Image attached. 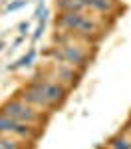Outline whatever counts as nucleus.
<instances>
[{"label": "nucleus", "mask_w": 131, "mask_h": 149, "mask_svg": "<svg viewBox=\"0 0 131 149\" xmlns=\"http://www.w3.org/2000/svg\"><path fill=\"white\" fill-rule=\"evenodd\" d=\"M56 30H68L97 42L105 32V18L94 12H58L54 20Z\"/></svg>", "instance_id": "obj_1"}, {"label": "nucleus", "mask_w": 131, "mask_h": 149, "mask_svg": "<svg viewBox=\"0 0 131 149\" xmlns=\"http://www.w3.org/2000/svg\"><path fill=\"white\" fill-rule=\"evenodd\" d=\"M89 48L94 46H82V44H62V46H52L46 52V56L58 64H66L71 68L85 72L91 64V54Z\"/></svg>", "instance_id": "obj_2"}, {"label": "nucleus", "mask_w": 131, "mask_h": 149, "mask_svg": "<svg viewBox=\"0 0 131 149\" xmlns=\"http://www.w3.org/2000/svg\"><path fill=\"white\" fill-rule=\"evenodd\" d=\"M0 113L8 115L16 121H22V123H30V125H38V127H44L50 119V115L44 113V111H38L36 107L28 105V103L20 100L16 93L8 97L6 102L0 105Z\"/></svg>", "instance_id": "obj_3"}, {"label": "nucleus", "mask_w": 131, "mask_h": 149, "mask_svg": "<svg viewBox=\"0 0 131 149\" xmlns=\"http://www.w3.org/2000/svg\"><path fill=\"white\" fill-rule=\"evenodd\" d=\"M30 88H34L38 93H42L44 97H46L50 103H54L56 107H60L62 103L68 100V95H70V88H66L64 84H60V81H54L46 78V76H42V74H34L30 80L26 81Z\"/></svg>", "instance_id": "obj_4"}, {"label": "nucleus", "mask_w": 131, "mask_h": 149, "mask_svg": "<svg viewBox=\"0 0 131 149\" xmlns=\"http://www.w3.org/2000/svg\"><path fill=\"white\" fill-rule=\"evenodd\" d=\"M44 127L38 125H30V123H22V121H16L8 115L0 113V135H10V137L22 139V141H30L36 143L40 135H42Z\"/></svg>", "instance_id": "obj_5"}, {"label": "nucleus", "mask_w": 131, "mask_h": 149, "mask_svg": "<svg viewBox=\"0 0 131 149\" xmlns=\"http://www.w3.org/2000/svg\"><path fill=\"white\" fill-rule=\"evenodd\" d=\"M38 74H42V76H46V78H50V80H54V81H60V84H64L66 88L71 90V88H76V86L80 84L83 72L71 68V66H66V64H58V62L52 60V62H50L48 66H44Z\"/></svg>", "instance_id": "obj_6"}, {"label": "nucleus", "mask_w": 131, "mask_h": 149, "mask_svg": "<svg viewBox=\"0 0 131 149\" xmlns=\"http://www.w3.org/2000/svg\"><path fill=\"white\" fill-rule=\"evenodd\" d=\"M16 95H18L20 100H24L28 105H32V107H36L38 111H44V113H48V115H52L56 109H58L54 103H50L42 93H38L34 88H30L28 84H24L22 88L16 92Z\"/></svg>", "instance_id": "obj_7"}, {"label": "nucleus", "mask_w": 131, "mask_h": 149, "mask_svg": "<svg viewBox=\"0 0 131 149\" xmlns=\"http://www.w3.org/2000/svg\"><path fill=\"white\" fill-rule=\"evenodd\" d=\"M82 2L89 12L99 14V16H113L119 8L117 0H82Z\"/></svg>", "instance_id": "obj_8"}, {"label": "nucleus", "mask_w": 131, "mask_h": 149, "mask_svg": "<svg viewBox=\"0 0 131 149\" xmlns=\"http://www.w3.org/2000/svg\"><path fill=\"white\" fill-rule=\"evenodd\" d=\"M36 143L22 141V139L10 137V135H0V149H34Z\"/></svg>", "instance_id": "obj_9"}, {"label": "nucleus", "mask_w": 131, "mask_h": 149, "mask_svg": "<svg viewBox=\"0 0 131 149\" xmlns=\"http://www.w3.org/2000/svg\"><path fill=\"white\" fill-rule=\"evenodd\" d=\"M58 12H89L82 0H56Z\"/></svg>", "instance_id": "obj_10"}, {"label": "nucleus", "mask_w": 131, "mask_h": 149, "mask_svg": "<svg viewBox=\"0 0 131 149\" xmlns=\"http://www.w3.org/2000/svg\"><path fill=\"white\" fill-rule=\"evenodd\" d=\"M36 48H30L24 56H20L18 60H14L10 66H8V72H16V70H20V68H30L32 66V62H34V58H36Z\"/></svg>", "instance_id": "obj_11"}, {"label": "nucleus", "mask_w": 131, "mask_h": 149, "mask_svg": "<svg viewBox=\"0 0 131 149\" xmlns=\"http://www.w3.org/2000/svg\"><path fill=\"white\" fill-rule=\"evenodd\" d=\"M107 147L109 149H131V137L125 135L123 131H119V133H115L113 137H109Z\"/></svg>", "instance_id": "obj_12"}, {"label": "nucleus", "mask_w": 131, "mask_h": 149, "mask_svg": "<svg viewBox=\"0 0 131 149\" xmlns=\"http://www.w3.org/2000/svg\"><path fill=\"white\" fill-rule=\"evenodd\" d=\"M44 30H46V14H44V18L38 22V26H36L34 34H32V42H38L42 36H44Z\"/></svg>", "instance_id": "obj_13"}, {"label": "nucleus", "mask_w": 131, "mask_h": 149, "mask_svg": "<svg viewBox=\"0 0 131 149\" xmlns=\"http://www.w3.org/2000/svg\"><path fill=\"white\" fill-rule=\"evenodd\" d=\"M44 14H46V4H44V0H38V4H36V8H34V20L36 22H40L42 18H44Z\"/></svg>", "instance_id": "obj_14"}, {"label": "nucleus", "mask_w": 131, "mask_h": 149, "mask_svg": "<svg viewBox=\"0 0 131 149\" xmlns=\"http://www.w3.org/2000/svg\"><path fill=\"white\" fill-rule=\"evenodd\" d=\"M28 4V0H14V2H10L8 6H6V12H14V10H20V8H24Z\"/></svg>", "instance_id": "obj_15"}, {"label": "nucleus", "mask_w": 131, "mask_h": 149, "mask_svg": "<svg viewBox=\"0 0 131 149\" xmlns=\"http://www.w3.org/2000/svg\"><path fill=\"white\" fill-rule=\"evenodd\" d=\"M18 30H20V36H28V32H30V22L28 20L20 22L18 24Z\"/></svg>", "instance_id": "obj_16"}, {"label": "nucleus", "mask_w": 131, "mask_h": 149, "mask_svg": "<svg viewBox=\"0 0 131 149\" xmlns=\"http://www.w3.org/2000/svg\"><path fill=\"white\" fill-rule=\"evenodd\" d=\"M22 40H24V36H18V38L14 40V46H20V44H22Z\"/></svg>", "instance_id": "obj_17"}, {"label": "nucleus", "mask_w": 131, "mask_h": 149, "mask_svg": "<svg viewBox=\"0 0 131 149\" xmlns=\"http://www.w3.org/2000/svg\"><path fill=\"white\" fill-rule=\"evenodd\" d=\"M2 48H4V40H0V52H2Z\"/></svg>", "instance_id": "obj_18"}, {"label": "nucleus", "mask_w": 131, "mask_h": 149, "mask_svg": "<svg viewBox=\"0 0 131 149\" xmlns=\"http://www.w3.org/2000/svg\"><path fill=\"white\" fill-rule=\"evenodd\" d=\"M97 149H109V147H107V145H101V147H97Z\"/></svg>", "instance_id": "obj_19"}]
</instances>
